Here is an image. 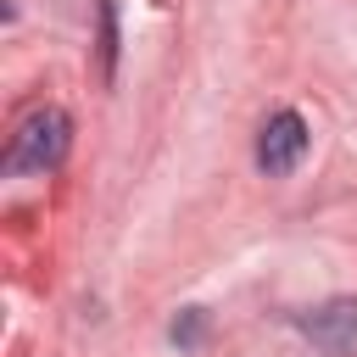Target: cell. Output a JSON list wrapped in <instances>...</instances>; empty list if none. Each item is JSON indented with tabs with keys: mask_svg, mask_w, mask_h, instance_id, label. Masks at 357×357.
I'll use <instances>...</instances> for the list:
<instances>
[{
	"mask_svg": "<svg viewBox=\"0 0 357 357\" xmlns=\"http://www.w3.org/2000/svg\"><path fill=\"white\" fill-rule=\"evenodd\" d=\"M67 145H73V117L61 106H39L17 123L11 145H6V167L11 173H50V167H61Z\"/></svg>",
	"mask_w": 357,
	"mask_h": 357,
	"instance_id": "6da1fadb",
	"label": "cell"
},
{
	"mask_svg": "<svg viewBox=\"0 0 357 357\" xmlns=\"http://www.w3.org/2000/svg\"><path fill=\"white\" fill-rule=\"evenodd\" d=\"M301 156H307V123H301V112H273L262 123V134H257V167L268 178H284V173H296Z\"/></svg>",
	"mask_w": 357,
	"mask_h": 357,
	"instance_id": "7a4b0ae2",
	"label": "cell"
},
{
	"mask_svg": "<svg viewBox=\"0 0 357 357\" xmlns=\"http://www.w3.org/2000/svg\"><path fill=\"white\" fill-rule=\"evenodd\" d=\"M301 335H307L318 351H329V357H351V351H357V301L340 296V301L307 312V318H301Z\"/></svg>",
	"mask_w": 357,
	"mask_h": 357,
	"instance_id": "3957f363",
	"label": "cell"
},
{
	"mask_svg": "<svg viewBox=\"0 0 357 357\" xmlns=\"http://www.w3.org/2000/svg\"><path fill=\"white\" fill-rule=\"evenodd\" d=\"M95 17H100V78H112L117 73V6L100 0Z\"/></svg>",
	"mask_w": 357,
	"mask_h": 357,
	"instance_id": "277c9868",
	"label": "cell"
},
{
	"mask_svg": "<svg viewBox=\"0 0 357 357\" xmlns=\"http://www.w3.org/2000/svg\"><path fill=\"white\" fill-rule=\"evenodd\" d=\"M173 340H178V346L190 351V346L201 340V312H184V324H173Z\"/></svg>",
	"mask_w": 357,
	"mask_h": 357,
	"instance_id": "5b68a950",
	"label": "cell"
}]
</instances>
